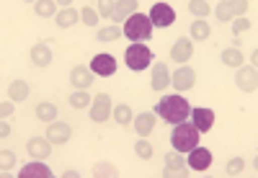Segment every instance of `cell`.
Segmentation results:
<instances>
[{
    "label": "cell",
    "mask_w": 258,
    "mask_h": 178,
    "mask_svg": "<svg viewBox=\"0 0 258 178\" xmlns=\"http://www.w3.org/2000/svg\"><path fill=\"white\" fill-rule=\"evenodd\" d=\"M153 49H147L145 44H129V49H126V54H124V60H126V68L129 70H135V73H142V70H147L150 68V62H153Z\"/></svg>",
    "instance_id": "cell-5"
},
{
    "label": "cell",
    "mask_w": 258,
    "mask_h": 178,
    "mask_svg": "<svg viewBox=\"0 0 258 178\" xmlns=\"http://www.w3.org/2000/svg\"><path fill=\"white\" fill-rule=\"evenodd\" d=\"M199 137H202V132L197 127L188 122H181V124H176L173 135H170V145H173L176 152H191L199 145Z\"/></svg>",
    "instance_id": "cell-3"
},
{
    "label": "cell",
    "mask_w": 258,
    "mask_h": 178,
    "mask_svg": "<svg viewBox=\"0 0 258 178\" xmlns=\"http://www.w3.org/2000/svg\"><path fill=\"white\" fill-rule=\"evenodd\" d=\"M163 175H186V160L178 152H168L165 155V173Z\"/></svg>",
    "instance_id": "cell-20"
},
{
    "label": "cell",
    "mask_w": 258,
    "mask_h": 178,
    "mask_svg": "<svg viewBox=\"0 0 258 178\" xmlns=\"http://www.w3.org/2000/svg\"><path fill=\"white\" fill-rule=\"evenodd\" d=\"M31 62L36 65V68H47V65L52 62V49L47 47V44H34L31 47Z\"/></svg>",
    "instance_id": "cell-22"
},
{
    "label": "cell",
    "mask_w": 258,
    "mask_h": 178,
    "mask_svg": "<svg viewBox=\"0 0 258 178\" xmlns=\"http://www.w3.org/2000/svg\"><path fill=\"white\" fill-rule=\"evenodd\" d=\"M209 36V26L204 21H194L191 24V39H207Z\"/></svg>",
    "instance_id": "cell-31"
},
{
    "label": "cell",
    "mask_w": 258,
    "mask_h": 178,
    "mask_svg": "<svg viewBox=\"0 0 258 178\" xmlns=\"http://www.w3.org/2000/svg\"><path fill=\"white\" fill-rule=\"evenodd\" d=\"M243 168H245V163H243L240 158H235V160H230V163H227V173H230V175L243 173Z\"/></svg>",
    "instance_id": "cell-37"
},
{
    "label": "cell",
    "mask_w": 258,
    "mask_h": 178,
    "mask_svg": "<svg viewBox=\"0 0 258 178\" xmlns=\"http://www.w3.org/2000/svg\"><path fill=\"white\" fill-rule=\"evenodd\" d=\"M153 111H155L163 122H168V124H181V122L188 119L191 106H188V101L181 98V96H163Z\"/></svg>",
    "instance_id": "cell-1"
},
{
    "label": "cell",
    "mask_w": 258,
    "mask_h": 178,
    "mask_svg": "<svg viewBox=\"0 0 258 178\" xmlns=\"http://www.w3.org/2000/svg\"><path fill=\"white\" fill-rule=\"evenodd\" d=\"M124 31L121 29H116V26H111V29H101L98 31V41H114V39H119Z\"/></svg>",
    "instance_id": "cell-35"
},
{
    "label": "cell",
    "mask_w": 258,
    "mask_h": 178,
    "mask_svg": "<svg viewBox=\"0 0 258 178\" xmlns=\"http://www.w3.org/2000/svg\"><path fill=\"white\" fill-rule=\"evenodd\" d=\"M93 173L96 175H116V165H111V163H96Z\"/></svg>",
    "instance_id": "cell-36"
},
{
    "label": "cell",
    "mask_w": 258,
    "mask_h": 178,
    "mask_svg": "<svg viewBox=\"0 0 258 178\" xmlns=\"http://www.w3.org/2000/svg\"><path fill=\"white\" fill-rule=\"evenodd\" d=\"M150 21H153V26H170L176 21V11L168 3H155L150 11Z\"/></svg>",
    "instance_id": "cell-8"
},
{
    "label": "cell",
    "mask_w": 258,
    "mask_h": 178,
    "mask_svg": "<svg viewBox=\"0 0 258 178\" xmlns=\"http://www.w3.org/2000/svg\"><path fill=\"white\" fill-rule=\"evenodd\" d=\"M155 122H158V114H155V111H142V114L135 119V129H137V135H140V137H147L150 132L155 129Z\"/></svg>",
    "instance_id": "cell-19"
},
{
    "label": "cell",
    "mask_w": 258,
    "mask_h": 178,
    "mask_svg": "<svg viewBox=\"0 0 258 178\" xmlns=\"http://www.w3.org/2000/svg\"><path fill=\"white\" fill-rule=\"evenodd\" d=\"M188 11L194 13V16H199V21L212 11V3H207V0H191V3H188Z\"/></svg>",
    "instance_id": "cell-27"
},
{
    "label": "cell",
    "mask_w": 258,
    "mask_h": 178,
    "mask_svg": "<svg viewBox=\"0 0 258 178\" xmlns=\"http://www.w3.org/2000/svg\"><path fill=\"white\" fill-rule=\"evenodd\" d=\"M34 11H36L39 16H54L57 3H49V0H39V3L34 6Z\"/></svg>",
    "instance_id": "cell-33"
},
{
    "label": "cell",
    "mask_w": 258,
    "mask_h": 178,
    "mask_svg": "<svg viewBox=\"0 0 258 178\" xmlns=\"http://www.w3.org/2000/svg\"><path fill=\"white\" fill-rule=\"evenodd\" d=\"M13 103H16V101H3V103H0V116H3V119L13 116V111H16Z\"/></svg>",
    "instance_id": "cell-38"
},
{
    "label": "cell",
    "mask_w": 258,
    "mask_h": 178,
    "mask_svg": "<svg viewBox=\"0 0 258 178\" xmlns=\"http://www.w3.org/2000/svg\"><path fill=\"white\" fill-rule=\"evenodd\" d=\"M21 178H49L52 175V170H49V165H44V163H26L24 168H21V173H18Z\"/></svg>",
    "instance_id": "cell-21"
},
{
    "label": "cell",
    "mask_w": 258,
    "mask_h": 178,
    "mask_svg": "<svg viewBox=\"0 0 258 178\" xmlns=\"http://www.w3.org/2000/svg\"><path fill=\"white\" fill-rule=\"evenodd\" d=\"M140 3L137 0H101L98 3V18H111L116 21V24H121V21H129L135 13H137Z\"/></svg>",
    "instance_id": "cell-2"
},
{
    "label": "cell",
    "mask_w": 258,
    "mask_h": 178,
    "mask_svg": "<svg viewBox=\"0 0 258 178\" xmlns=\"http://www.w3.org/2000/svg\"><path fill=\"white\" fill-rule=\"evenodd\" d=\"M36 116L41 122H54L57 119V106L54 103H39L36 106Z\"/></svg>",
    "instance_id": "cell-26"
},
{
    "label": "cell",
    "mask_w": 258,
    "mask_h": 178,
    "mask_svg": "<svg viewBox=\"0 0 258 178\" xmlns=\"http://www.w3.org/2000/svg\"><path fill=\"white\" fill-rule=\"evenodd\" d=\"M29 83L26 80H13L11 85H8V98L11 101H26L29 98Z\"/></svg>",
    "instance_id": "cell-23"
},
{
    "label": "cell",
    "mask_w": 258,
    "mask_h": 178,
    "mask_svg": "<svg viewBox=\"0 0 258 178\" xmlns=\"http://www.w3.org/2000/svg\"><path fill=\"white\" fill-rule=\"evenodd\" d=\"M188 165H191V170H207L212 165V152L197 145L188 152Z\"/></svg>",
    "instance_id": "cell-16"
},
{
    "label": "cell",
    "mask_w": 258,
    "mask_h": 178,
    "mask_svg": "<svg viewBox=\"0 0 258 178\" xmlns=\"http://www.w3.org/2000/svg\"><path fill=\"white\" fill-rule=\"evenodd\" d=\"M80 18H83L85 26H96V24H98V11H93L91 6H85V8L80 11Z\"/></svg>",
    "instance_id": "cell-32"
},
{
    "label": "cell",
    "mask_w": 258,
    "mask_h": 178,
    "mask_svg": "<svg viewBox=\"0 0 258 178\" xmlns=\"http://www.w3.org/2000/svg\"><path fill=\"white\" fill-rule=\"evenodd\" d=\"M150 85H153V91H165V88L170 85V70H168L165 62H155L153 80H150Z\"/></svg>",
    "instance_id": "cell-18"
},
{
    "label": "cell",
    "mask_w": 258,
    "mask_h": 178,
    "mask_svg": "<svg viewBox=\"0 0 258 178\" xmlns=\"http://www.w3.org/2000/svg\"><path fill=\"white\" fill-rule=\"evenodd\" d=\"M88 103H91L88 91H73V93H70V106H75V108H88Z\"/></svg>",
    "instance_id": "cell-28"
},
{
    "label": "cell",
    "mask_w": 258,
    "mask_h": 178,
    "mask_svg": "<svg viewBox=\"0 0 258 178\" xmlns=\"http://www.w3.org/2000/svg\"><path fill=\"white\" fill-rule=\"evenodd\" d=\"M78 18H80L78 11L68 6V8H62V11L57 13V26H59V29H70V26L78 24Z\"/></svg>",
    "instance_id": "cell-24"
},
{
    "label": "cell",
    "mask_w": 258,
    "mask_h": 178,
    "mask_svg": "<svg viewBox=\"0 0 258 178\" xmlns=\"http://www.w3.org/2000/svg\"><path fill=\"white\" fill-rule=\"evenodd\" d=\"M194 83H197V73L191 68H178L173 75H170V85L176 88V91H191Z\"/></svg>",
    "instance_id": "cell-12"
},
{
    "label": "cell",
    "mask_w": 258,
    "mask_h": 178,
    "mask_svg": "<svg viewBox=\"0 0 258 178\" xmlns=\"http://www.w3.org/2000/svg\"><path fill=\"white\" fill-rule=\"evenodd\" d=\"M93 70H88V68H73L70 70V83H73V88H78V91H88V88L93 85Z\"/></svg>",
    "instance_id": "cell-15"
},
{
    "label": "cell",
    "mask_w": 258,
    "mask_h": 178,
    "mask_svg": "<svg viewBox=\"0 0 258 178\" xmlns=\"http://www.w3.org/2000/svg\"><path fill=\"white\" fill-rule=\"evenodd\" d=\"M222 62L227 65V68H240L243 65V54L238 47H230V49H222Z\"/></svg>",
    "instance_id": "cell-25"
},
{
    "label": "cell",
    "mask_w": 258,
    "mask_h": 178,
    "mask_svg": "<svg viewBox=\"0 0 258 178\" xmlns=\"http://www.w3.org/2000/svg\"><path fill=\"white\" fill-rule=\"evenodd\" d=\"M191 54H194V44H191V39L188 36H181V39H176V44L170 47V60L173 62H188L191 60Z\"/></svg>",
    "instance_id": "cell-14"
},
{
    "label": "cell",
    "mask_w": 258,
    "mask_h": 178,
    "mask_svg": "<svg viewBox=\"0 0 258 178\" xmlns=\"http://www.w3.org/2000/svg\"><path fill=\"white\" fill-rule=\"evenodd\" d=\"M11 132H13V129H11V124H8V122L3 119V124H0V137H3V140H6V137L11 135Z\"/></svg>",
    "instance_id": "cell-40"
},
{
    "label": "cell",
    "mask_w": 258,
    "mask_h": 178,
    "mask_svg": "<svg viewBox=\"0 0 258 178\" xmlns=\"http://www.w3.org/2000/svg\"><path fill=\"white\" fill-rule=\"evenodd\" d=\"M114 114V106H111V98L106 96V93H98L91 103V119L93 122H106Z\"/></svg>",
    "instance_id": "cell-6"
},
{
    "label": "cell",
    "mask_w": 258,
    "mask_h": 178,
    "mask_svg": "<svg viewBox=\"0 0 258 178\" xmlns=\"http://www.w3.org/2000/svg\"><path fill=\"white\" fill-rule=\"evenodd\" d=\"M248 29H250V24H248L245 18H238V21L232 24V31H235V34H243V31H248Z\"/></svg>",
    "instance_id": "cell-39"
},
{
    "label": "cell",
    "mask_w": 258,
    "mask_h": 178,
    "mask_svg": "<svg viewBox=\"0 0 258 178\" xmlns=\"http://www.w3.org/2000/svg\"><path fill=\"white\" fill-rule=\"evenodd\" d=\"M191 124L199 132H209L214 124V111L212 108H191Z\"/></svg>",
    "instance_id": "cell-17"
},
{
    "label": "cell",
    "mask_w": 258,
    "mask_h": 178,
    "mask_svg": "<svg viewBox=\"0 0 258 178\" xmlns=\"http://www.w3.org/2000/svg\"><path fill=\"white\" fill-rule=\"evenodd\" d=\"M70 135H73V129H70L68 122H49L47 140H49L52 145H64V142L70 140Z\"/></svg>",
    "instance_id": "cell-13"
},
{
    "label": "cell",
    "mask_w": 258,
    "mask_h": 178,
    "mask_svg": "<svg viewBox=\"0 0 258 178\" xmlns=\"http://www.w3.org/2000/svg\"><path fill=\"white\" fill-rule=\"evenodd\" d=\"M121 31H124L129 39H132L135 44H142L145 39L153 36V21H150L147 16H142V13H135V16L124 24Z\"/></svg>",
    "instance_id": "cell-4"
},
{
    "label": "cell",
    "mask_w": 258,
    "mask_h": 178,
    "mask_svg": "<svg viewBox=\"0 0 258 178\" xmlns=\"http://www.w3.org/2000/svg\"><path fill=\"white\" fill-rule=\"evenodd\" d=\"M26 152L31 155L34 160H44V158H49V155H52V142L47 137H31L26 142Z\"/></svg>",
    "instance_id": "cell-11"
},
{
    "label": "cell",
    "mask_w": 258,
    "mask_h": 178,
    "mask_svg": "<svg viewBox=\"0 0 258 178\" xmlns=\"http://www.w3.org/2000/svg\"><path fill=\"white\" fill-rule=\"evenodd\" d=\"M13 165H16V155H13L11 150H3V155H0V170L8 173Z\"/></svg>",
    "instance_id": "cell-34"
},
{
    "label": "cell",
    "mask_w": 258,
    "mask_h": 178,
    "mask_svg": "<svg viewBox=\"0 0 258 178\" xmlns=\"http://www.w3.org/2000/svg\"><path fill=\"white\" fill-rule=\"evenodd\" d=\"M135 152L140 155L142 160H150V158H153V147H150V142H147L145 137H140V140L135 142Z\"/></svg>",
    "instance_id": "cell-30"
},
{
    "label": "cell",
    "mask_w": 258,
    "mask_h": 178,
    "mask_svg": "<svg viewBox=\"0 0 258 178\" xmlns=\"http://www.w3.org/2000/svg\"><path fill=\"white\" fill-rule=\"evenodd\" d=\"M91 70H93V75L109 78V75L116 73V60H114L111 54H96V57L91 60Z\"/></svg>",
    "instance_id": "cell-9"
},
{
    "label": "cell",
    "mask_w": 258,
    "mask_h": 178,
    "mask_svg": "<svg viewBox=\"0 0 258 178\" xmlns=\"http://www.w3.org/2000/svg\"><path fill=\"white\" fill-rule=\"evenodd\" d=\"M114 119H116L119 124H124V127H126L129 122H132V108H129L126 103L116 106V108H114Z\"/></svg>",
    "instance_id": "cell-29"
},
{
    "label": "cell",
    "mask_w": 258,
    "mask_h": 178,
    "mask_svg": "<svg viewBox=\"0 0 258 178\" xmlns=\"http://www.w3.org/2000/svg\"><path fill=\"white\" fill-rule=\"evenodd\" d=\"M250 8V3H245V0H225V3H220L217 6V18L220 21H230L232 16H243L245 11Z\"/></svg>",
    "instance_id": "cell-10"
},
{
    "label": "cell",
    "mask_w": 258,
    "mask_h": 178,
    "mask_svg": "<svg viewBox=\"0 0 258 178\" xmlns=\"http://www.w3.org/2000/svg\"><path fill=\"white\" fill-rule=\"evenodd\" d=\"M235 83H238L240 91L255 93L258 91V73H255L253 65H250V68H238V73H235Z\"/></svg>",
    "instance_id": "cell-7"
}]
</instances>
